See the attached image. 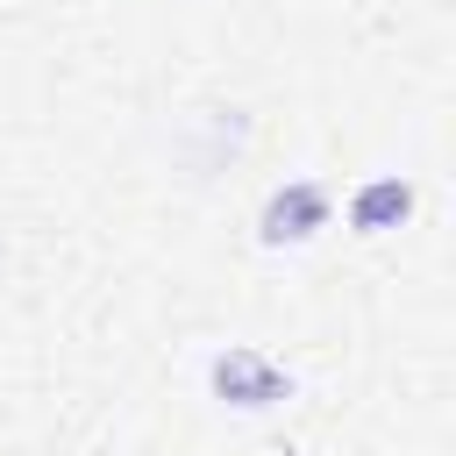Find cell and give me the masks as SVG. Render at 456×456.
<instances>
[{"label": "cell", "mask_w": 456, "mask_h": 456, "mask_svg": "<svg viewBox=\"0 0 456 456\" xmlns=\"http://www.w3.org/2000/svg\"><path fill=\"white\" fill-rule=\"evenodd\" d=\"M321 228H328V185L321 178H285L256 214V242H271V249H299Z\"/></svg>", "instance_id": "obj_1"}, {"label": "cell", "mask_w": 456, "mask_h": 456, "mask_svg": "<svg viewBox=\"0 0 456 456\" xmlns=\"http://www.w3.org/2000/svg\"><path fill=\"white\" fill-rule=\"evenodd\" d=\"M207 378H214V392H221L228 406H242V413H264V406L292 399V370H278L264 349H221V356L207 363Z\"/></svg>", "instance_id": "obj_2"}, {"label": "cell", "mask_w": 456, "mask_h": 456, "mask_svg": "<svg viewBox=\"0 0 456 456\" xmlns=\"http://www.w3.org/2000/svg\"><path fill=\"white\" fill-rule=\"evenodd\" d=\"M406 214H413V185H406L399 171H385V178H370V185L349 192V228H356V235H385V228H399Z\"/></svg>", "instance_id": "obj_3"}]
</instances>
